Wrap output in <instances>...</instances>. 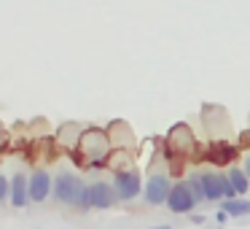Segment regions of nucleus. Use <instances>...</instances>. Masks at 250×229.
<instances>
[{"label":"nucleus","instance_id":"1","mask_svg":"<svg viewBox=\"0 0 250 229\" xmlns=\"http://www.w3.org/2000/svg\"><path fill=\"white\" fill-rule=\"evenodd\" d=\"M54 197L65 205L73 207H86V186L81 183V178L67 170H62L54 178Z\"/></svg>","mask_w":250,"mask_h":229},{"label":"nucleus","instance_id":"2","mask_svg":"<svg viewBox=\"0 0 250 229\" xmlns=\"http://www.w3.org/2000/svg\"><path fill=\"white\" fill-rule=\"evenodd\" d=\"M78 146H81V157L86 159V167H105V159H108V137L100 130H89L78 137Z\"/></svg>","mask_w":250,"mask_h":229},{"label":"nucleus","instance_id":"3","mask_svg":"<svg viewBox=\"0 0 250 229\" xmlns=\"http://www.w3.org/2000/svg\"><path fill=\"white\" fill-rule=\"evenodd\" d=\"M202 183V191H205V200H234L237 191H234L229 175L221 173H199L196 175Z\"/></svg>","mask_w":250,"mask_h":229},{"label":"nucleus","instance_id":"4","mask_svg":"<svg viewBox=\"0 0 250 229\" xmlns=\"http://www.w3.org/2000/svg\"><path fill=\"white\" fill-rule=\"evenodd\" d=\"M113 189H116V197H119V200H135L143 189L137 170H119L116 178H113Z\"/></svg>","mask_w":250,"mask_h":229},{"label":"nucleus","instance_id":"5","mask_svg":"<svg viewBox=\"0 0 250 229\" xmlns=\"http://www.w3.org/2000/svg\"><path fill=\"white\" fill-rule=\"evenodd\" d=\"M113 200H119V197H116V189L110 183H105V181H97V183L86 186V207L105 210V207L113 205Z\"/></svg>","mask_w":250,"mask_h":229},{"label":"nucleus","instance_id":"6","mask_svg":"<svg viewBox=\"0 0 250 229\" xmlns=\"http://www.w3.org/2000/svg\"><path fill=\"white\" fill-rule=\"evenodd\" d=\"M167 205L172 213H191V207L196 205V197L191 191V183H175L169 189V197H167Z\"/></svg>","mask_w":250,"mask_h":229},{"label":"nucleus","instance_id":"7","mask_svg":"<svg viewBox=\"0 0 250 229\" xmlns=\"http://www.w3.org/2000/svg\"><path fill=\"white\" fill-rule=\"evenodd\" d=\"M202 157L210 164H221L223 167V164H231L237 159V146H231L226 140H212V143H207V151Z\"/></svg>","mask_w":250,"mask_h":229},{"label":"nucleus","instance_id":"8","mask_svg":"<svg viewBox=\"0 0 250 229\" xmlns=\"http://www.w3.org/2000/svg\"><path fill=\"white\" fill-rule=\"evenodd\" d=\"M51 191H54V181H51V175L46 173V170H35V173L30 175V200L43 202Z\"/></svg>","mask_w":250,"mask_h":229},{"label":"nucleus","instance_id":"9","mask_svg":"<svg viewBox=\"0 0 250 229\" xmlns=\"http://www.w3.org/2000/svg\"><path fill=\"white\" fill-rule=\"evenodd\" d=\"M169 181H167V175H151L148 178V183H146V200H148V205H162V202H167V197H169Z\"/></svg>","mask_w":250,"mask_h":229},{"label":"nucleus","instance_id":"10","mask_svg":"<svg viewBox=\"0 0 250 229\" xmlns=\"http://www.w3.org/2000/svg\"><path fill=\"white\" fill-rule=\"evenodd\" d=\"M194 148V137H191V132H188V127H175L172 132H169V140H167V154H175L178 151V157L183 159L186 154Z\"/></svg>","mask_w":250,"mask_h":229},{"label":"nucleus","instance_id":"11","mask_svg":"<svg viewBox=\"0 0 250 229\" xmlns=\"http://www.w3.org/2000/svg\"><path fill=\"white\" fill-rule=\"evenodd\" d=\"M27 200H30V178L17 173L11 178V202H14V207H24Z\"/></svg>","mask_w":250,"mask_h":229},{"label":"nucleus","instance_id":"12","mask_svg":"<svg viewBox=\"0 0 250 229\" xmlns=\"http://www.w3.org/2000/svg\"><path fill=\"white\" fill-rule=\"evenodd\" d=\"M223 210L229 216H250V200L234 197V200H223Z\"/></svg>","mask_w":250,"mask_h":229},{"label":"nucleus","instance_id":"13","mask_svg":"<svg viewBox=\"0 0 250 229\" xmlns=\"http://www.w3.org/2000/svg\"><path fill=\"white\" fill-rule=\"evenodd\" d=\"M229 181H231V186H234V191L237 194H245V191L250 189V178H248V173H242V170H231L229 173Z\"/></svg>","mask_w":250,"mask_h":229},{"label":"nucleus","instance_id":"14","mask_svg":"<svg viewBox=\"0 0 250 229\" xmlns=\"http://www.w3.org/2000/svg\"><path fill=\"white\" fill-rule=\"evenodd\" d=\"M6 200H11V181L0 175V202H6Z\"/></svg>","mask_w":250,"mask_h":229},{"label":"nucleus","instance_id":"15","mask_svg":"<svg viewBox=\"0 0 250 229\" xmlns=\"http://www.w3.org/2000/svg\"><path fill=\"white\" fill-rule=\"evenodd\" d=\"M239 143H242V146H250V132H245V135L239 137Z\"/></svg>","mask_w":250,"mask_h":229},{"label":"nucleus","instance_id":"16","mask_svg":"<svg viewBox=\"0 0 250 229\" xmlns=\"http://www.w3.org/2000/svg\"><path fill=\"white\" fill-rule=\"evenodd\" d=\"M245 173H248V178H250V157H248V162H245Z\"/></svg>","mask_w":250,"mask_h":229},{"label":"nucleus","instance_id":"17","mask_svg":"<svg viewBox=\"0 0 250 229\" xmlns=\"http://www.w3.org/2000/svg\"><path fill=\"white\" fill-rule=\"evenodd\" d=\"M151 229H172V227H167V224H162V227H151Z\"/></svg>","mask_w":250,"mask_h":229}]
</instances>
